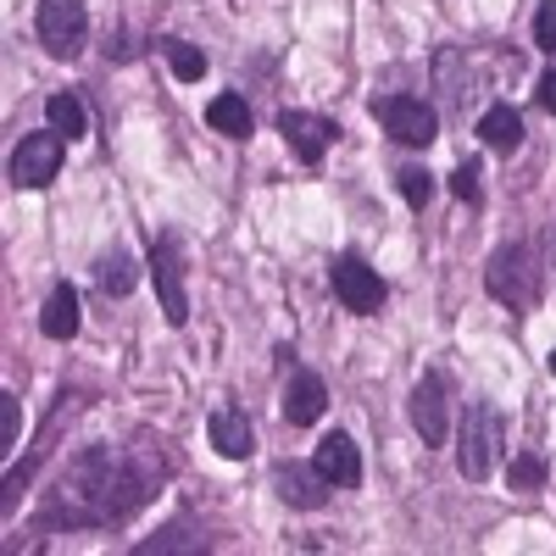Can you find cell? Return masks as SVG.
<instances>
[{"mask_svg":"<svg viewBox=\"0 0 556 556\" xmlns=\"http://www.w3.org/2000/svg\"><path fill=\"white\" fill-rule=\"evenodd\" d=\"M156 479L162 473H151V462H139L134 451L89 445L84 456H73V468L51 490L45 518H62V523H112V518H128L134 506L156 490Z\"/></svg>","mask_w":556,"mask_h":556,"instance_id":"cell-1","label":"cell"},{"mask_svg":"<svg viewBox=\"0 0 556 556\" xmlns=\"http://www.w3.org/2000/svg\"><path fill=\"white\" fill-rule=\"evenodd\" d=\"M501 445H506V417L501 406L490 401H468V412H462V434H456V468L468 484H484L495 473L501 462Z\"/></svg>","mask_w":556,"mask_h":556,"instance_id":"cell-2","label":"cell"},{"mask_svg":"<svg viewBox=\"0 0 556 556\" xmlns=\"http://www.w3.org/2000/svg\"><path fill=\"white\" fill-rule=\"evenodd\" d=\"M484 290H490L501 306H513V312L534 306V301H540L534 251H529V245H501V251L490 256V267H484Z\"/></svg>","mask_w":556,"mask_h":556,"instance_id":"cell-3","label":"cell"},{"mask_svg":"<svg viewBox=\"0 0 556 556\" xmlns=\"http://www.w3.org/2000/svg\"><path fill=\"white\" fill-rule=\"evenodd\" d=\"M329 285H334L340 306H345V312H356V317H374V312L384 306V295H390V290H384V278H379V267H367L356 251L334 256Z\"/></svg>","mask_w":556,"mask_h":556,"instance_id":"cell-4","label":"cell"},{"mask_svg":"<svg viewBox=\"0 0 556 556\" xmlns=\"http://www.w3.org/2000/svg\"><path fill=\"white\" fill-rule=\"evenodd\" d=\"M84 39H89L84 0H39V45H45V51L73 62L84 51Z\"/></svg>","mask_w":556,"mask_h":556,"instance_id":"cell-5","label":"cell"},{"mask_svg":"<svg viewBox=\"0 0 556 556\" xmlns=\"http://www.w3.org/2000/svg\"><path fill=\"white\" fill-rule=\"evenodd\" d=\"M151 278H156V295H162V317L173 329L190 323V290H184V245L178 235H162L151 245Z\"/></svg>","mask_w":556,"mask_h":556,"instance_id":"cell-6","label":"cell"},{"mask_svg":"<svg viewBox=\"0 0 556 556\" xmlns=\"http://www.w3.org/2000/svg\"><path fill=\"white\" fill-rule=\"evenodd\" d=\"M62 151H67V139L56 128L23 134V146L12 151V184H17V190H45V184L62 173Z\"/></svg>","mask_w":556,"mask_h":556,"instance_id":"cell-7","label":"cell"},{"mask_svg":"<svg viewBox=\"0 0 556 556\" xmlns=\"http://www.w3.org/2000/svg\"><path fill=\"white\" fill-rule=\"evenodd\" d=\"M374 117L384 123L390 139H401V146H434V128H440L434 106L417 101V96H379Z\"/></svg>","mask_w":556,"mask_h":556,"instance_id":"cell-8","label":"cell"},{"mask_svg":"<svg viewBox=\"0 0 556 556\" xmlns=\"http://www.w3.org/2000/svg\"><path fill=\"white\" fill-rule=\"evenodd\" d=\"M412 429L424 434V445H445V434H451L445 374H424V379L412 384Z\"/></svg>","mask_w":556,"mask_h":556,"instance_id":"cell-9","label":"cell"},{"mask_svg":"<svg viewBox=\"0 0 556 556\" xmlns=\"http://www.w3.org/2000/svg\"><path fill=\"white\" fill-rule=\"evenodd\" d=\"M278 134H285V139H290V151L312 167V162L329 156L340 123H334V117H317V112H278Z\"/></svg>","mask_w":556,"mask_h":556,"instance_id":"cell-10","label":"cell"},{"mask_svg":"<svg viewBox=\"0 0 556 556\" xmlns=\"http://www.w3.org/2000/svg\"><path fill=\"white\" fill-rule=\"evenodd\" d=\"M312 468L329 479L334 490H356L362 484V456H356V440L351 434H323L317 440V451H312Z\"/></svg>","mask_w":556,"mask_h":556,"instance_id":"cell-11","label":"cell"},{"mask_svg":"<svg viewBox=\"0 0 556 556\" xmlns=\"http://www.w3.org/2000/svg\"><path fill=\"white\" fill-rule=\"evenodd\" d=\"M273 484H278V495H285L290 506H301V513H317V506L329 501V490H334L317 468H301V462H278V468H273Z\"/></svg>","mask_w":556,"mask_h":556,"instance_id":"cell-12","label":"cell"},{"mask_svg":"<svg viewBox=\"0 0 556 556\" xmlns=\"http://www.w3.org/2000/svg\"><path fill=\"white\" fill-rule=\"evenodd\" d=\"M206 434H212V445H217L228 462H245V456L256 451L251 417H245L240 406H212V417H206Z\"/></svg>","mask_w":556,"mask_h":556,"instance_id":"cell-13","label":"cell"},{"mask_svg":"<svg viewBox=\"0 0 556 556\" xmlns=\"http://www.w3.org/2000/svg\"><path fill=\"white\" fill-rule=\"evenodd\" d=\"M323 406H329V390H323V379L312 374V367H295L290 384H285V424L306 429L323 417Z\"/></svg>","mask_w":556,"mask_h":556,"instance_id":"cell-14","label":"cell"},{"mask_svg":"<svg viewBox=\"0 0 556 556\" xmlns=\"http://www.w3.org/2000/svg\"><path fill=\"white\" fill-rule=\"evenodd\" d=\"M39 334L67 345L78 334V290L73 285H56L51 295H45V312H39Z\"/></svg>","mask_w":556,"mask_h":556,"instance_id":"cell-15","label":"cell"},{"mask_svg":"<svg viewBox=\"0 0 556 556\" xmlns=\"http://www.w3.org/2000/svg\"><path fill=\"white\" fill-rule=\"evenodd\" d=\"M479 139L490 151H501V156H513L518 146H523V117L513 112V106H490L484 117H479Z\"/></svg>","mask_w":556,"mask_h":556,"instance_id":"cell-16","label":"cell"},{"mask_svg":"<svg viewBox=\"0 0 556 556\" xmlns=\"http://www.w3.org/2000/svg\"><path fill=\"white\" fill-rule=\"evenodd\" d=\"M206 123L217 134H228V139H251V106H245V96H212Z\"/></svg>","mask_w":556,"mask_h":556,"instance_id":"cell-17","label":"cell"},{"mask_svg":"<svg viewBox=\"0 0 556 556\" xmlns=\"http://www.w3.org/2000/svg\"><path fill=\"white\" fill-rule=\"evenodd\" d=\"M162 56H167L173 78H184V84H195L206 73V56L195 51V45H184V39H162Z\"/></svg>","mask_w":556,"mask_h":556,"instance_id":"cell-18","label":"cell"},{"mask_svg":"<svg viewBox=\"0 0 556 556\" xmlns=\"http://www.w3.org/2000/svg\"><path fill=\"white\" fill-rule=\"evenodd\" d=\"M45 117H51V128L62 139H78L84 134V101L78 96H51V101H45Z\"/></svg>","mask_w":556,"mask_h":556,"instance_id":"cell-19","label":"cell"},{"mask_svg":"<svg viewBox=\"0 0 556 556\" xmlns=\"http://www.w3.org/2000/svg\"><path fill=\"white\" fill-rule=\"evenodd\" d=\"M96 278H101L106 295H128V290H134V262H128V251H106L101 267H96Z\"/></svg>","mask_w":556,"mask_h":556,"instance_id":"cell-20","label":"cell"},{"mask_svg":"<svg viewBox=\"0 0 556 556\" xmlns=\"http://www.w3.org/2000/svg\"><path fill=\"white\" fill-rule=\"evenodd\" d=\"M395 184H401V195H406V206H412V212H424V206L434 201V178H429L424 167H401V173H395Z\"/></svg>","mask_w":556,"mask_h":556,"instance_id":"cell-21","label":"cell"},{"mask_svg":"<svg viewBox=\"0 0 556 556\" xmlns=\"http://www.w3.org/2000/svg\"><path fill=\"white\" fill-rule=\"evenodd\" d=\"M506 479H513V490H540V484H545V456H534V451L513 456V468H506Z\"/></svg>","mask_w":556,"mask_h":556,"instance_id":"cell-22","label":"cell"},{"mask_svg":"<svg viewBox=\"0 0 556 556\" xmlns=\"http://www.w3.org/2000/svg\"><path fill=\"white\" fill-rule=\"evenodd\" d=\"M134 551H139V556H156V551H201V540H184V529H167V534H156V540H139Z\"/></svg>","mask_w":556,"mask_h":556,"instance_id":"cell-23","label":"cell"},{"mask_svg":"<svg viewBox=\"0 0 556 556\" xmlns=\"http://www.w3.org/2000/svg\"><path fill=\"white\" fill-rule=\"evenodd\" d=\"M534 45L545 56H556V0H545V7L534 12Z\"/></svg>","mask_w":556,"mask_h":556,"instance_id":"cell-24","label":"cell"},{"mask_svg":"<svg viewBox=\"0 0 556 556\" xmlns=\"http://www.w3.org/2000/svg\"><path fill=\"white\" fill-rule=\"evenodd\" d=\"M451 195H456V201H468V206L479 201V162H462V167L451 173Z\"/></svg>","mask_w":556,"mask_h":556,"instance_id":"cell-25","label":"cell"},{"mask_svg":"<svg viewBox=\"0 0 556 556\" xmlns=\"http://www.w3.org/2000/svg\"><path fill=\"white\" fill-rule=\"evenodd\" d=\"M28 473H34V462H23V468H12L7 473V495H0V513H17V495H23V484H28Z\"/></svg>","mask_w":556,"mask_h":556,"instance_id":"cell-26","label":"cell"},{"mask_svg":"<svg viewBox=\"0 0 556 556\" xmlns=\"http://www.w3.org/2000/svg\"><path fill=\"white\" fill-rule=\"evenodd\" d=\"M17 424H23L17 395H0V440H7V445H17Z\"/></svg>","mask_w":556,"mask_h":556,"instance_id":"cell-27","label":"cell"},{"mask_svg":"<svg viewBox=\"0 0 556 556\" xmlns=\"http://www.w3.org/2000/svg\"><path fill=\"white\" fill-rule=\"evenodd\" d=\"M540 106L556 117V67H545V73H540Z\"/></svg>","mask_w":556,"mask_h":556,"instance_id":"cell-28","label":"cell"},{"mask_svg":"<svg viewBox=\"0 0 556 556\" xmlns=\"http://www.w3.org/2000/svg\"><path fill=\"white\" fill-rule=\"evenodd\" d=\"M545 367H551V374H556V351H551V356H545Z\"/></svg>","mask_w":556,"mask_h":556,"instance_id":"cell-29","label":"cell"},{"mask_svg":"<svg viewBox=\"0 0 556 556\" xmlns=\"http://www.w3.org/2000/svg\"><path fill=\"white\" fill-rule=\"evenodd\" d=\"M551 251H556V235H551Z\"/></svg>","mask_w":556,"mask_h":556,"instance_id":"cell-30","label":"cell"}]
</instances>
